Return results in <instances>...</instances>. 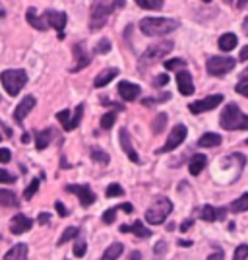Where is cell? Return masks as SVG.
Returning a JSON list of instances; mask_svg holds the SVG:
<instances>
[{
    "instance_id": "cell-58",
    "label": "cell",
    "mask_w": 248,
    "mask_h": 260,
    "mask_svg": "<svg viewBox=\"0 0 248 260\" xmlns=\"http://www.w3.org/2000/svg\"><path fill=\"white\" fill-rule=\"evenodd\" d=\"M22 142L23 144H27V142H29V134H22Z\"/></svg>"
},
{
    "instance_id": "cell-23",
    "label": "cell",
    "mask_w": 248,
    "mask_h": 260,
    "mask_svg": "<svg viewBox=\"0 0 248 260\" xmlns=\"http://www.w3.org/2000/svg\"><path fill=\"white\" fill-rule=\"evenodd\" d=\"M205 165H207V157H205L204 153H196L194 157L190 159V163H188V171L192 175H200L204 171Z\"/></svg>"
},
{
    "instance_id": "cell-18",
    "label": "cell",
    "mask_w": 248,
    "mask_h": 260,
    "mask_svg": "<svg viewBox=\"0 0 248 260\" xmlns=\"http://www.w3.org/2000/svg\"><path fill=\"white\" fill-rule=\"evenodd\" d=\"M227 208H216V206H204L200 210V217L204 221H217V219H225Z\"/></svg>"
},
{
    "instance_id": "cell-47",
    "label": "cell",
    "mask_w": 248,
    "mask_h": 260,
    "mask_svg": "<svg viewBox=\"0 0 248 260\" xmlns=\"http://www.w3.org/2000/svg\"><path fill=\"white\" fill-rule=\"evenodd\" d=\"M165 252H167V243H165V241H159V243L155 245V254L161 256V254H165Z\"/></svg>"
},
{
    "instance_id": "cell-20",
    "label": "cell",
    "mask_w": 248,
    "mask_h": 260,
    "mask_svg": "<svg viewBox=\"0 0 248 260\" xmlns=\"http://www.w3.org/2000/svg\"><path fill=\"white\" fill-rule=\"evenodd\" d=\"M4 260H27V245L25 243H16L4 254Z\"/></svg>"
},
{
    "instance_id": "cell-21",
    "label": "cell",
    "mask_w": 248,
    "mask_h": 260,
    "mask_svg": "<svg viewBox=\"0 0 248 260\" xmlns=\"http://www.w3.org/2000/svg\"><path fill=\"white\" fill-rule=\"evenodd\" d=\"M119 74H120V72L117 70V68H107V70H103L101 74H97V76H95V80H93V86H95V87H105L109 82H113V80L119 76Z\"/></svg>"
},
{
    "instance_id": "cell-11",
    "label": "cell",
    "mask_w": 248,
    "mask_h": 260,
    "mask_svg": "<svg viewBox=\"0 0 248 260\" xmlns=\"http://www.w3.org/2000/svg\"><path fill=\"white\" fill-rule=\"evenodd\" d=\"M66 192H72L80 198V204L84 208L91 206L93 202H95V194H93V190L87 186V184H68L66 186Z\"/></svg>"
},
{
    "instance_id": "cell-9",
    "label": "cell",
    "mask_w": 248,
    "mask_h": 260,
    "mask_svg": "<svg viewBox=\"0 0 248 260\" xmlns=\"http://www.w3.org/2000/svg\"><path fill=\"white\" fill-rule=\"evenodd\" d=\"M43 20H45V23H47V27H54L56 31H60V37H64L62 29L66 27V22H68L66 12H62V10H47L43 14Z\"/></svg>"
},
{
    "instance_id": "cell-49",
    "label": "cell",
    "mask_w": 248,
    "mask_h": 260,
    "mask_svg": "<svg viewBox=\"0 0 248 260\" xmlns=\"http://www.w3.org/2000/svg\"><path fill=\"white\" fill-rule=\"evenodd\" d=\"M235 91L240 93V95H244V98H248V84H237Z\"/></svg>"
},
{
    "instance_id": "cell-61",
    "label": "cell",
    "mask_w": 248,
    "mask_h": 260,
    "mask_svg": "<svg viewBox=\"0 0 248 260\" xmlns=\"http://www.w3.org/2000/svg\"><path fill=\"white\" fill-rule=\"evenodd\" d=\"M0 140H2V136H0Z\"/></svg>"
},
{
    "instance_id": "cell-25",
    "label": "cell",
    "mask_w": 248,
    "mask_h": 260,
    "mask_svg": "<svg viewBox=\"0 0 248 260\" xmlns=\"http://www.w3.org/2000/svg\"><path fill=\"white\" fill-rule=\"evenodd\" d=\"M238 39L235 33H225V35H221L219 37V49L221 51H225V53H229V51H233L235 47H237Z\"/></svg>"
},
{
    "instance_id": "cell-59",
    "label": "cell",
    "mask_w": 248,
    "mask_h": 260,
    "mask_svg": "<svg viewBox=\"0 0 248 260\" xmlns=\"http://www.w3.org/2000/svg\"><path fill=\"white\" fill-rule=\"evenodd\" d=\"M120 231H122V233H128L130 228H128V225H120Z\"/></svg>"
},
{
    "instance_id": "cell-2",
    "label": "cell",
    "mask_w": 248,
    "mask_h": 260,
    "mask_svg": "<svg viewBox=\"0 0 248 260\" xmlns=\"http://www.w3.org/2000/svg\"><path fill=\"white\" fill-rule=\"evenodd\" d=\"M219 124L225 130H248V115L238 109L237 103H227L221 113Z\"/></svg>"
},
{
    "instance_id": "cell-27",
    "label": "cell",
    "mask_w": 248,
    "mask_h": 260,
    "mask_svg": "<svg viewBox=\"0 0 248 260\" xmlns=\"http://www.w3.org/2000/svg\"><path fill=\"white\" fill-rule=\"evenodd\" d=\"M27 22L31 23L35 29H39V31H45V29H49V27H47V23H45V20L41 18V16H37L33 8H29V10H27Z\"/></svg>"
},
{
    "instance_id": "cell-57",
    "label": "cell",
    "mask_w": 248,
    "mask_h": 260,
    "mask_svg": "<svg viewBox=\"0 0 248 260\" xmlns=\"http://www.w3.org/2000/svg\"><path fill=\"white\" fill-rule=\"evenodd\" d=\"M179 245H181V247H190V245H194V243H192V241H179Z\"/></svg>"
},
{
    "instance_id": "cell-8",
    "label": "cell",
    "mask_w": 248,
    "mask_h": 260,
    "mask_svg": "<svg viewBox=\"0 0 248 260\" xmlns=\"http://www.w3.org/2000/svg\"><path fill=\"white\" fill-rule=\"evenodd\" d=\"M186 134H188V130H186L184 124H176V126H173L171 134H169V138H167V142H165V146L159 150V153L171 152V150H174V148H179V146L186 140Z\"/></svg>"
},
{
    "instance_id": "cell-45",
    "label": "cell",
    "mask_w": 248,
    "mask_h": 260,
    "mask_svg": "<svg viewBox=\"0 0 248 260\" xmlns=\"http://www.w3.org/2000/svg\"><path fill=\"white\" fill-rule=\"evenodd\" d=\"M10 159H12L10 150H6V148H0V163H8Z\"/></svg>"
},
{
    "instance_id": "cell-42",
    "label": "cell",
    "mask_w": 248,
    "mask_h": 260,
    "mask_svg": "<svg viewBox=\"0 0 248 260\" xmlns=\"http://www.w3.org/2000/svg\"><path fill=\"white\" fill-rule=\"evenodd\" d=\"M109 51H111V41H109V39H101L97 43V47H95V53L105 54V53H109Z\"/></svg>"
},
{
    "instance_id": "cell-1",
    "label": "cell",
    "mask_w": 248,
    "mask_h": 260,
    "mask_svg": "<svg viewBox=\"0 0 248 260\" xmlns=\"http://www.w3.org/2000/svg\"><path fill=\"white\" fill-rule=\"evenodd\" d=\"M179 27V22L173 18H144L140 22V29L144 35L161 37L167 33H173Z\"/></svg>"
},
{
    "instance_id": "cell-7",
    "label": "cell",
    "mask_w": 248,
    "mask_h": 260,
    "mask_svg": "<svg viewBox=\"0 0 248 260\" xmlns=\"http://www.w3.org/2000/svg\"><path fill=\"white\" fill-rule=\"evenodd\" d=\"M235 64H237V60L231 58V56H211V58H207L205 70H207L209 76L221 78L225 76L227 72H231L235 68Z\"/></svg>"
},
{
    "instance_id": "cell-12",
    "label": "cell",
    "mask_w": 248,
    "mask_h": 260,
    "mask_svg": "<svg viewBox=\"0 0 248 260\" xmlns=\"http://www.w3.org/2000/svg\"><path fill=\"white\" fill-rule=\"evenodd\" d=\"M72 53H74V64L70 68V72H80V70H84L89 62H91V58H89V53H87V47L84 43H74L72 47Z\"/></svg>"
},
{
    "instance_id": "cell-39",
    "label": "cell",
    "mask_w": 248,
    "mask_h": 260,
    "mask_svg": "<svg viewBox=\"0 0 248 260\" xmlns=\"http://www.w3.org/2000/svg\"><path fill=\"white\" fill-rule=\"evenodd\" d=\"M186 66V60L184 58H173V60H167L165 62V68L167 70H179V68H184Z\"/></svg>"
},
{
    "instance_id": "cell-48",
    "label": "cell",
    "mask_w": 248,
    "mask_h": 260,
    "mask_svg": "<svg viewBox=\"0 0 248 260\" xmlns=\"http://www.w3.org/2000/svg\"><path fill=\"white\" fill-rule=\"evenodd\" d=\"M54 208H56V212H58V216H60V217L68 216V210L64 208V204H62V202H54Z\"/></svg>"
},
{
    "instance_id": "cell-10",
    "label": "cell",
    "mask_w": 248,
    "mask_h": 260,
    "mask_svg": "<svg viewBox=\"0 0 248 260\" xmlns=\"http://www.w3.org/2000/svg\"><path fill=\"white\" fill-rule=\"evenodd\" d=\"M223 103V95H209V98L205 99H200V101H194V103H190L188 105V111L192 113V115H200V113H205V111H211V109H216L217 105H221Z\"/></svg>"
},
{
    "instance_id": "cell-54",
    "label": "cell",
    "mask_w": 248,
    "mask_h": 260,
    "mask_svg": "<svg viewBox=\"0 0 248 260\" xmlns=\"http://www.w3.org/2000/svg\"><path fill=\"white\" fill-rule=\"evenodd\" d=\"M207 260H225V256H223V252H221V250H217V252H214Z\"/></svg>"
},
{
    "instance_id": "cell-53",
    "label": "cell",
    "mask_w": 248,
    "mask_h": 260,
    "mask_svg": "<svg viewBox=\"0 0 248 260\" xmlns=\"http://www.w3.org/2000/svg\"><path fill=\"white\" fill-rule=\"evenodd\" d=\"M238 60H248V45L240 49V54H238Z\"/></svg>"
},
{
    "instance_id": "cell-29",
    "label": "cell",
    "mask_w": 248,
    "mask_h": 260,
    "mask_svg": "<svg viewBox=\"0 0 248 260\" xmlns=\"http://www.w3.org/2000/svg\"><path fill=\"white\" fill-rule=\"evenodd\" d=\"M248 210V192L242 194L240 198H237L233 204H231V212L233 214H240V212H246Z\"/></svg>"
},
{
    "instance_id": "cell-60",
    "label": "cell",
    "mask_w": 248,
    "mask_h": 260,
    "mask_svg": "<svg viewBox=\"0 0 248 260\" xmlns=\"http://www.w3.org/2000/svg\"><path fill=\"white\" fill-rule=\"evenodd\" d=\"M244 33H246V35H248V18H246V20H244Z\"/></svg>"
},
{
    "instance_id": "cell-35",
    "label": "cell",
    "mask_w": 248,
    "mask_h": 260,
    "mask_svg": "<svg viewBox=\"0 0 248 260\" xmlns=\"http://www.w3.org/2000/svg\"><path fill=\"white\" fill-rule=\"evenodd\" d=\"M115 120H117V115H115V113H107V115L101 117V122H99V124H101L103 130H109V128H113Z\"/></svg>"
},
{
    "instance_id": "cell-46",
    "label": "cell",
    "mask_w": 248,
    "mask_h": 260,
    "mask_svg": "<svg viewBox=\"0 0 248 260\" xmlns=\"http://www.w3.org/2000/svg\"><path fill=\"white\" fill-rule=\"evenodd\" d=\"M167 82H169V76H167V74H161V76H157V78H155V82H153V86H155V87L167 86Z\"/></svg>"
},
{
    "instance_id": "cell-26",
    "label": "cell",
    "mask_w": 248,
    "mask_h": 260,
    "mask_svg": "<svg viewBox=\"0 0 248 260\" xmlns=\"http://www.w3.org/2000/svg\"><path fill=\"white\" fill-rule=\"evenodd\" d=\"M84 103H80V105H76L74 113L70 115V122H68V130L66 132H70V130H74L80 126V122H82V117H84Z\"/></svg>"
},
{
    "instance_id": "cell-14",
    "label": "cell",
    "mask_w": 248,
    "mask_h": 260,
    "mask_svg": "<svg viewBox=\"0 0 248 260\" xmlns=\"http://www.w3.org/2000/svg\"><path fill=\"white\" fill-rule=\"evenodd\" d=\"M176 86H179V91L183 95H192L194 89V82H192V76L188 70H179L176 72Z\"/></svg>"
},
{
    "instance_id": "cell-55",
    "label": "cell",
    "mask_w": 248,
    "mask_h": 260,
    "mask_svg": "<svg viewBox=\"0 0 248 260\" xmlns=\"http://www.w3.org/2000/svg\"><path fill=\"white\" fill-rule=\"evenodd\" d=\"M238 84H248V68L240 74V82H238Z\"/></svg>"
},
{
    "instance_id": "cell-13",
    "label": "cell",
    "mask_w": 248,
    "mask_h": 260,
    "mask_svg": "<svg viewBox=\"0 0 248 260\" xmlns=\"http://www.w3.org/2000/svg\"><path fill=\"white\" fill-rule=\"evenodd\" d=\"M33 107H35V98H33V95H25V98L18 103L16 111H14V119H16V122H18V124H22L23 119L31 113Z\"/></svg>"
},
{
    "instance_id": "cell-56",
    "label": "cell",
    "mask_w": 248,
    "mask_h": 260,
    "mask_svg": "<svg viewBox=\"0 0 248 260\" xmlns=\"http://www.w3.org/2000/svg\"><path fill=\"white\" fill-rule=\"evenodd\" d=\"M141 258V254L138 252V250H134V252H130V256L128 260H140Z\"/></svg>"
},
{
    "instance_id": "cell-41",
    "label": "cell",
    "mask_w": 248,
    "mask_h": 260,
    "mask_svg": "<svg viewBox=\"0 0 248 260\" xmlns=\"http://www.w3.org/2000/svg\"><path fill=\"white\" fill-rule=\"evenodd\" d=\"M117 212H119L117 208H109L107 212L103 214V223H105V225H111V223L115 221V217H117Z\"/></svg>"
},
{
    "instance_id": "cell-51",
    "label": "cell",
    "mask_w": 248,
    "mask_h": 260,
    "mask_svg": "<svg viewBox=\"0 0 248 260\" xmlns=\"http://www.w3.org/2000/svg\"><path fill=\"white\" fill-rule=\"evenodd\" d=\"M49 219H51V214H47V212H43L41 216L37 217V221H39L41 225H45V223H49Z\"/></svg>"
},
{
    "instance_id": "cell-40",
    "label": "cell",
    "mask_w": 248,
    "mask_h": 260,
    "mask_svg": "<svg viewBox=\"0 0 248 260\" xmlns=\"http://www.w3.org/2000/svg\"><path fill=\"white\" fill-rule=\"evenodd\" d=\"M248 258V245H238L235 249V256L233 260H246Z\"/></svg>"
},
{
    "instance_id": "cell-16",
    "label": "cell",
    "mask_w": 248,
    "mask_h": 260,
    "mask_svg": "<svg viewBox=\"0 0 248 260\" xmlns=\"http://www.w3.org/2000/svg\"><path fill=\"white\" fill-rule=\"evenodd\" d=\"M140 91L141 87L138 84H132V82H126V80H122L119 84V95L124 101H134V99L140 98Z\"/></svg>"
},
{
    "instance_id": "cell-38",
    "label": "cell",
    "mask_w": 248,
    "mask_h": 260,
    "mask_svg": "<svg viewBox=\"0 0 248 260\" xmlns=\"http://www.w3.org/2000/svg\"><path fill=\"white\" fill-rule=\"evenodd\" d=\"M122 194H124V188H122L120 184L113 183V184H109V186H107V196H109V198H115V196H122Z\"/></svg>"
},
{
    "instance_id": "cell-3",
    "label": "cell",
    "mask_w": 248,
    "mask_h": 260,
    "mask_svg": "<svg viewBox=\"0 0 248 260\" xmlns=\"http://www.w3.org/2000/svg\"><path fill=\"white\" fill-rule=\"evenodd\" d=\"M117 6H124V2H105V0H97L91 4V14H89V29L97 31L107 23L109 16Z\"/></svg>"
},
{
    "instance_id": "cell-19",
    "label": "cell",
    "mask_w": 248,
    "mask_h": 260,
    "mask_svg": "<svg viewBox=\"0 0 248 260\" xmlns=\"http://www.w3.org/2000/svg\"><path fill=\"white\" fill-rule=\"evenodd\" d=\"M54 136H56L54 128H45V130H41V132H37V136H35V146H37V150H39V152L47 150Z\"/></svg>"
},
{
    "instance_id": "cell-33",
    "label": "cell",
    "mask_w": 248,
    "mask_h": 260,
    "mask_svg": "<svg viewBox=\"0 0 248 260\" xmlns=\"http://www.w3.org/2000/svg\"><path fill=\"white\" fill-rule=\"evenodd\" d=\"M138 6L146 10H161L163 0H138Z\"/></svg>"
},
{
    "instance_id": "cell-44",
    "label": "cell",
    "mask_w": 248,
    "mask_h": 260,
    "mask_svg": "<svg viewBox=\"0 0 248 260\" xmlns=\"http://www.w3.org/2000/svg\"><path fill=\"white\" fill-rule=\"evenodd\" d=\"M16 181V177L10 175L8 171H4V169H0V183H14Z\"/></svg>"
},
{
    "instance_id": "cell-36",
    "label": "cell",
    "mask_w": 248,
    "mask_h": 260,
    "mask_svg": "<svg viewBox=\"0 0 248 260\" xmlns=\"http://www.w3.org/2000/svg\"><path fill=\"white\" fill-rule=\"evenodd\" d=\"M39 184H41V181H39V179H33L31 184H29V186H27V188L23 190V198H25V200L33 198V194H35V192L39 190Z\"/></svg>"
},
{
    "instance_id": "cell-5",
    "label": "cell",
    "mask_w": 248,
    "mask_h": 260,
    "mask_svg": "<svg viewBox=\"0 0 248 260\" xmlns=\"http://www.w3.org/2000/svg\"><path fill=\"white\" fill-rule=\"evenodd\" d=\"M171 212H173V202H171L169 198L161 196V198H157V200L146 210V219H148V223H151V225H159V223H163V221L167 219V216H169Z\"/></svg>"
},
{
    "instance_id": "cell-28",
    "label": "cell",
    "mask_w": 248,
    "mask_h": 260,
    "mask_svg": "<svg viewBox=\"0 0 248 260\" xmlns=\"http://www.w3.org/2000/svg\"><path fill=\"white\" fill-rule=\"evenodd\" d=\"M122 250H124V245H120V243H113L107 250H105V254L101 256V260H117L122 254Z\"/></svg>"
},
{
    "instance_id": "cell-31",
    "label": "cell",
    "mask_w": 248,
    "mask_h": 260,
    "mask_svg": "<svg viewBox=\"0 0 248 260\" xmlns=\"http://www.w3.org/2000/svg\"><path fill=\"white\" fill-rule=\"evenodd\" d=\"M91 159L95 163H101V165H107V163L111 161L109 153L103 152V150H99V148H93V150H91Z\"/></svg>"
},
{
    "instance_id": "cell-24",
    "label": "cell",
    "mask_w": 248,
    "mask_h": 260,
    "mask_svg": "<svg viewBox=\"0 0 248 260\" xmlns=\"http://www.w3.org/2000/svg\"><path fill=\"white\" fill-rule=\"evenodd\" d=\"M221 144V136L216 134V132H205L204 136L198 140V146L200 148H216Z\"/></svg>"
},
{
    "instance_id": "cell-52",
    "label": "cell",
    "mask_w": 248,
    "mask_h": 260,
    "mask_svg": "<svg viewBox=\"0 0 248 260\" xmlns=\"http://www.w3.org/2000/svg\"><path fill=\"white\" fill-rule=\"evenodd\" d=\"M192 225H194V219H186L183 225H181V231H190Z\"/></svg>"
},
{
    "instance_id": "cell-6",
    "label": "cell",
    "mask_w": 248,
    "mask_h": 260,
    "mask_svg": "<svg viewBox=\"0 0 248 260\" xmlns=\"http://www.w3.org/2000/svg\"><path fill=\"white\" fill-rule=\"evenodd\" d=\"M173 41H161V43H153L150 45L144 54L140 56V68H146V66H153L155 62H159L165 54H169L173 51Z\"/></svg>"
},
{
    "instance_id": "cell-37",
    "label": "cell",
    "mask_w": 248,
    "mask_h": 260,
    "mask_svg": "<svg viewBox=\"0 0 248 260\" xmlns=\"http://www.w3.org/2000/svg\"><path fill=\"white\" fill-rule=\"evenodd\" d=\"M56 119L60 120L62 128L68 130V122H70V109H62V111H58V113H56Z\"/></svg>"
},
{
    "instance_id": "cell-15",
    "label": "cell",
    "mask_w": 248,
    "mask_h": 260,
    "mask_svg": "<svg viewBox=\"0 0 248 260\" xmlns=\"http://www.w3.org/2000/svg\"><path fill=\"white\" fill-rule=\"evenodd\" d=\"M119 138H120V148H122V152L126 153V157H128L130 161L140 163V155L136 153V150H134V146H132V142H130L128 130H126V128H120Z\"/></svg>"
},
{
    "instance_id": "cell-30",
    "label": "cell",
    "mask_w": 248,
    "mask_h": 260,
    "mask_svg": "<svg viewBox=\"0 0 248 260\" xmlns=\"http://www.w3.org/2000/svg\"><path fill=\"white\" fill-rule=\"evenodd\" d=\"M165 126H167V115H165V113H159V115L155 117V120L151 122V130H153L155 134H159V132H163Z\"/></svg>"
},
{
    "instance_id": "cell-50",
    "label": "cell",
    "mask_w": 248,
    "mask_h": 260,
    "mask_svg": "<svg viewBox=\"0 0 248 260\" xmlns=\"http://www.w3.org/2000/svg\"><path fill=\"white\" fill-rule=\"evenodd\" d=\"M117 210H122V212H126V214H132V212H134V206H132V204H128V202H124V204L117 206Z\"/></svg>"
},
{
    "instance_id": "cell-22",
    "label": "cell",
    "mask_w": 248,
    "mask_h": 260,
    "mask_svg": "<svg viewBox=\"0 0 248 260\" xmlns=\"http://www.w3.org/2000/svg\"><path fill=\"white\" fill-rule=\"evenodd\" d=\"M0 206H2V208H16V206H20V198L14 194L12 190L0 188Z\"/></svg>"
},
{
    "instance_id": "cell-32",
    "label": "cell",
    "mask_w": 248,
    "mask_h": 260,
    "mask_svg": "<svg viewBox=\"0 0 248 260\" xmlns=\"http://www.w3.org/2000/svg\"><path fill=\"white\" fill-rule=\"evenodd\" d=\"M78 235H80V229L78 228H66L64 233H62V237L58 239V247L64 245V243H68V241H72V239H76Z\"/></svg>"
},
{
    "instance_id": "cell-4",
    "label": "cell",
    "mask_w": 248,
    "mask_h": 260,
    "mask_svg": "<svg viewBox=\"0 0 248 260\" xmlns=\"http://www.w3.org/2000/svg\"><path fill=\"white\" fill-rule=\"evenodd\" d=\"M0 82H2V86L6 89V93H8L10 98H16V95L20 93V89L27 84V72H25V70H18V68H14V70H4V72L0 74Z\"/></svg>"
},
{
    "instance_id": "cell-17",
    "label": "cell",
    "mask_w": 248,
    "mask_h": 260,
    "mask_svg": "<svg viewBox=\"0 0 248 260\" xmlns=\"http://www.w3.org/2000/svg\"><path fill=\"white\" fill-rule=\"evenodd\" d=\"M31 225H33V221L27 216L16 214L10 221V231L14 233V235H22V233H25V231H29Z\"/></svg>"
},
{
    "instance_id": "cell-34",
    "label": "cell",
    "mask_w": 248,
    "mask_h": 260,
    "mask_svg": "<svg viewBox=\"0 0 248 260\" xmlns=\"http://www.w3.org/2000/svg\"><path fill=\"white\" fill-rule=\"evenodd\" d=\"M130 231H132L134 235H138V237H150L151 235V231L144 228V223H141V221H134V225L130 228Z\"/></svg>"
},
{
    "instance_id": "cell-43",
    "label": "cell",
    "mask_w": 248,
    "mask_h": 260,
    "mask_svg": "<svg viewBox=\"0 0 248 260\" xmlns=\"http://www.w3.org/2000/svg\"><path fill=\"white\" fill-rule=\"evenodd\" d=\"M86 250H87L86 241H78V243L74 245V256H78V258H82V256L86 254Z\"/></svg>"
},
{
    "instance_id": "cell-62",
    "label": "cell",
    "mask_w": 248,
    "mask_h": 260,
    "mask_svg": "<svg viewBox=\"0 0 248 260\" xmlns=\"http://www.w3.org/2000/svg\"><path fill=\"white\" fill-rule=\"evenodd\" d=\"M246 144H248V140H246Z\"/></svg>"
}]
</instances>
